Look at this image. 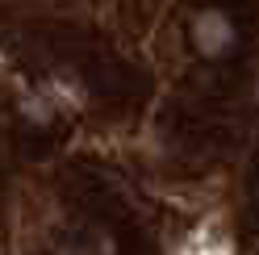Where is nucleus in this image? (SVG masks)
I'll return each instance as SVG.
<instances>
[{
    "label": "nucleus",
    "mask_w": 259,
    "mask_h": 255,
    "mask_svg": "<svg viewBox=\"0 0 259 255\" xmlns=\"http://www.w3.org/2000/svg\"><path fill=\"white\" fill-rule=\"evenodd\" d=\"M188 46L197 51L205 63H222L238 51V25L226 9H197L188 17Z\"/></svg>",
    "instance_id": "nucleus-1"
}]
</instances>
